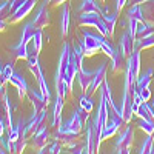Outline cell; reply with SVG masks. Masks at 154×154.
I'll return each instance as SVG.
<instances>
[{"label":"cell","instance_id":"obj_1","mask_svg":"<svg viewBox=\"0 0 154 154\" xmlns=\"http://www.w3.org/2000/svg\"><path fill=\"white\" fill-rule=\"evenodd\" d=\"M35 28L32 22L26 23L22 29V35H20V40L19 43L11 49V54H12V60H17V59H28V45L32 40V37L35 34Z\"/></svg>","mask_w":154,"mask_h":154},{"label":"cell","instance_id":"obj_2","mask_svg":"<svg viewBox=\"0 0 154 154\" xmlns=\"http://www.w3.org/2000/svg\"><path fill=\"white\" fill-rule=\"evenodd\" d=\"M79 23L83 25V26H96L97 31L103 35L108 37V29H106V23L102 17L100 12H83V14L79 16Z\"/></svg>","mask_w":154,"mask_h":154},{"label":"cell","instance_id":"obj_3","mask_svg":"<svg viewBox=\"0 0 154 154\" xmlns=\"http://www.w3.org/2000/svg\"><path fill=\"white\" fill-rule=\"evenodd\" d=\"M105 40V37L102 35V34H93V32H89V31H83V37H82V46H83V53L86 57L89 56H94L97 51L102 48V42Z\"/></svg>","mask_w":154,"mask_h":154},{"label":"cell","instance_id":"obj_4","mask_svg":"<svg viewBox=\"0 0 154 154\" xmlns=\"http://www.w3.org/2000/svg\"><path fill=\"white\" fill-rule=\"evenodd\" d=\"M133 139H134V130H133V126L126 123L123 131H120V134H119V139L116 140V146H114L116 152H119V154L130 152L131 145H133Z\"/></svg>","mask_w":154,"mask_h":154},{"label":"cell","instance_id":"obj_5","mask_svg":"<svg viewBox=\"0 0 154 154\" xmlns=\"http://www.w3.org/2000/svg\"><path fill=\"white\" fill-rule=\"evenodd\" d=\"M26 96H28L29 102L34 106V114H38L40 111H43L48 106V103H49V102L46 100V97L42 94L40 89H38V91H37V89H28Z\"/></svg>","mask_w":154,"mask_h":154},{"label":"cell","instance_id":"obj_6","mask_svg":"<svg viewBox=\"0 0 154 154\" xmlns=\"http://www.w3.org/2000/svg\"><path fill=\"white\" fill-rule=\"evenodd\" d=\"M133 94L130 91L123 89V96H122V103H120V116L125 123H130V120L133 119Z\"/></svg>","mask_w":154,"mask_h":154},{"label":"cell","instance_id":"obj_7","mask_svg":"<svg viewBox=\"0 0 154 154\" xmlns=\"http://www.w3.org/2000/svg\"><path fill=\"white\" fill-rule=\"evenodd\" d=\"M106 65H108L106 62H102L100 66L97 69H94V79H93V83H91V86H89L88 93H86L88 96L94 94L96 89H99L102 86V83H103V80L106 79Z\"/></svg>","mask_w":154,"mask_h":154},{"label":"cell","instance_id":"obj_8","mask_svg":"<svg viewBox=\"0 0 154 154\" xmlns=\"http://www.w3.org/2000/svg\"><path fill=\"white\" fill-rule=\"evenodd\" d=\"M93 79H94V69L93 71H88L83 66V63H80L79 72H77V80H79V85H80L83 93H88L89 86H91V83H93Z\"/></svg>","mask_w":154,"mask_h":154},{"label":"cell","instance_id":"obj_9","mask_svg":"<svg viewBox=\"0 0 154 154\" xmlns=\"http://www.w3.org/2000/svg\"><path fill=\"white\" fill-rule=\"evenodd\" d=\"M35 3H37V0H25V3L14 12V14L11 16V19H9V23L11 25H14V23H17V22H20L22 19H25L29 12L32 11V8L35 6Z\"/></svg>","mask_w":154,"mask_h":154},{"label":"cell","instance_id":"obj_10","mask_svg":"<svg viewBox=\"0 0 154 154\" xmlns=\"http://www.w3.org/2000/svg\"><path fill=\"white\" fill-rule=\"evenodd\" d=\"M48 137H49V131L46 130V126H40L38 130L34 133V136H32V142H31V146L34 148V149H40V148H43L45 145H46V142H48Z\"/></svg>","mask_w":154,"mask_h":154},{"label":"cell","instance_id":"obj_11","mask_svg":"<svg viewBox=\"0 0 154 154\" xmlns=\"http://www.w3.org/2000/svg\"><path fill=\"white\" fill-rule=\"evenodd\" d=\"M32 25L35 29H42V28H46L49 25V12L46 9V3H43L38 9V12L35 14L34 20H32Z\"/></svg>","mask_w":154,"mask_h":154},{"label":"cell","instance_id":"obj_12","mask_svg":"<svg viewBox=\"0 0 154 154\" xmlns=\"http://www.w3.org/2000/svg\"><path fill=\"white\" fill-rule=\"evenodd\" d=\"M63 103H65V99L62 96H56V103L53 108V119H51V126H60L62 125V109H63Z\"/></svg>","mask_w":154,"mask_h":154},{"label":"cell","instance_id":"obj_13","mask_svg":"<svg viewBox=\"0 0 154 154\" xmlns=\"http://www.w3.org/2000/svg\"><path fill=\"white\" fill-rule=\"evenodd\" d=\"M9 83L14 85V86L17 88L19 97H20V99H23L25 96H26V93H28V83H26V80L23 79L22 74H19V72L14 71V74H12L11 79H9Z\"/></svg>","mask_w":154,"mask_h":154},{"label":"cell","instance_id":"obj_14","mask_svg":"<svg viewBox=\"0 0 154 154\" xmlns=\"http://www.w3.org/2000/svg\"><path fill=\"white\" fill-rule=\"evenodd\" d=\"M134 42H136V38H133L130 32H128V31L123 32L120 42H119V48L122 49V53L126 57H130L133 54V51H134Z\"/></svg>","mask_w":154,"mask_h":154},{"label":"cell","instance_id":"obj_15","mask_svg":"<svg viewBox=\"0 0 154 154\" xmlns=\"http://www.w3.org/2000/svg\"><path fill=\"white\" fill-rule=\"evenodd\" d=\"M79 11L80 12H96L97 11L102 16L105 14V9L97 3V0H82L79 5Z\"/></svg>","mask_w":154,"mask_h":154},{"label":"cell","instance_id":"obj_16","mask_svg":"<svg viewBox=\"0 0 154 154\" xmlns=\"http://www.w3.org/2000/svg\"><path fill=\"white\" fill-rule=\"evenodd\" d=\"M126 59H128V57L122 53V49L117 46V48H116V51H114V54H112V57H111V69H112V71L120 69V68L123 66V63H125Z\"/></svg>","mask_w":154,"mask_h":154},{"label":"cell","instance_id":"obj_17","mask_svg":"<svg viewBox=\"0 0 154 154\" xmlns=\"http://www.w3.org/2000/svg\"><path fill=\"white\" fill-rule=\"evenodd\" d=\"M106 23V29H108V37H111L114 34V26H116V22H117V17H119V11H114L112 14H109L108 9H105V14L102 16Z\"/></svg>","mask_w":154,"mask_h":154},{"label":"cell","instance_id":"obj_18","mask_svg":"<svg viewBox=\"0 0 154 154\" xmlns=\"http://www.w3.org/2000/svg\"><path fill=\"white\" fill-rule=\"evenodd\" d=\"M152 80V69H146L143 74H139L137 80H136V89H143V88H148L149 83Z\"/></svg>","mask_w":154,"mask_h":154},{"label":"cell","instance_id":"obj_19","mask_svg":"<svg viewBox=\"0 0 154 154\" xmlns=\"http://www.w3.org/2000/svg\"><path fill=\"white\" fill-rule=\"evenodd\" d=\"M140 119H149V120H154V109L151 106V103L148 102H142L139 105V109H137V114Z\"/></svg>","mask_w":154,"mask_h":154},{"label":"cell","instance_id":"obj_20","mask_svg":"<svg viewBox=\"0 0 154 154\" xmlns=\"http://www.w3.org/2000/svg\"><path fill=\"white\" fill-rule=\"evenodd\" d=\"M151 46H154V32L145 37H137L134 42V49L137 51L143 49V48H151Z\"/></svg>","mask_w":154,"mask_h":154},{"label":"cell","instance_id":"obj_21","mask_svg":"<svg viewBox=\"0 0 154 154\" xmlns=\"http://www.w3.org/2000/svg\"><path fill=\"white\" fill-rule=\"evenodd\" d=\"M69 8L68 6H63L62 11V17H60V34L62 37H65L68 34V28H69Z\"/></svg>","mask_w":154,"mask_h":154},{"label":"cell","instance_id":"obj_22","mask_svg":"<svg viewBox=\"0 0 154 154\" xmlns=\"http://www.w3.org/2000/svg\"><path fill=\"white\" fill-rule=\"evenodd\" d=\"M140 154H154V137L152 134H146L142 146L139 148Z\"/></svg>","mask_w":154,"mask_h":154},{"label":"cell","instance_id":"obj_23","mask_svg":"<svg viewBox=\"0 0 154 154\" xmlns=\"http://www.w3.org/2000/svg\"><path fill=\"white\" fill-rule=\"evenodd\" d=\"M79 106H80L83 111H86L88 114H91V111H93V108H94V103H93V100L89 99V96H88L86 93H82V94L79 96Z\"/></svg>","mask_w":154,"mask_h":154},{"label":"cell","instance_id":"obj_24","mask_svg":"<svg viewBox=\"0 0 154 154\" xmlns=\"http://www.w3.org/2000/svg\"><path fill=\"white\" fill-rule=\"evenodd\" d=\"M126 16L133 17L139 22H145V16H143V11H142V8H140V5H131L126 11Z\"/></svg>","mask_w":154,"mask_h":154},{"label":"cell","instance_id":"obj_25","mask_svg":"<svg viewBox=\"0 0 154 154\" xmlns=\"http://www.w3.org/2000/svg\"><path fill=\"white\" fill-rule=\"evenodd\" d=\"M154 32V26L149 23V22H140V26H137V34H136V38L137 37H145V35H149Z\"/></svg>","mask_w":154,"mask_h":154},{"label":"cell","instance_id":"obj_26","mask_svg":"<svg viewBox=\"0 0 154 154\" xmlns=\"http://www.w3.org/2000/svg\"><path fill=\"white\" fill-rule=\"evenodd\" d=\"M37 152H40V154H43V152H49V154H59V152H62V145L59 143V140H54L51 145H45L43 148H40Z\"/></svg>","mask_w":154,"mask_h":154},{"label":"cell","instance_id":"obj_27","mask_svg":"<svg viewBox=\"0 0 154 154\" xmlns=\"http://www.w3.org/2000/svg\"><path fill=\"white\" fill-rule=\"evenodd\" d=\"M137 126L140 130H143L146 134H154V120L149 119H140L137 122Z\"/></svg>","mask_w":154,"mask_h":154},{"label":"cell","instance_id":"obj_28","mask_svg":"<svg viewBox=\"0 0 154 154\" xmlns=\"http://www.w3.org/2000/svg\"><path fill=\"white\" fill-rule=\"evenodd\" d=\"M42 38H43V35H42V29H37L35 34H34V37H32V40H31L37 53H40V51H42V42H43Z\"/></svg>","mask_w":154,"mask_h":154},{"label":"cell","instance_id":"obj_29","mask_svg":"<svg viewBox=\"0 0 154 154\" xmlns=\"http://www.w3.org/2000/svg\"><path fill=\"white\" fill-rule=\"evenodd\" d=\"M12 74H14V62L11 60V62H8L6 65L3 66V80H5V83L9 82Z\"/></svg>","mask_w":154,"mask_h":154},{"label":"cell","instance_id":"obj_30","mask_svg":"<svg viewBox=\"0 0 154 154\" xmlns=\"http://www.w3.org/2000/svg\"><path fill=\"white\" fill-rule=\"evenodd\" d=\"M137 23H139V20L128 17V32L131 34L133 38H136V34H137Z\"/></svg>","mask_w":154,"mask_h":154},{"label":"cell","instance_id":"obj_31","mask_svg":"<svg viewBox=\"0 0 154 154\" xmlns=\"http://www.w3.org/2000/svg\"><path fill=\"white\" fill-rule=\"evenodd\" d=\"M11 12H9V2L8 0H3L0 3V19H5V17H9Z\"/></svg>","mask_w":154,"mask_h":154},{"label":"cell","instance_id":"obj_32","mask_svg":"<svg viewBox=\"0 0 154 154\" xmlns=\"http://www.w3.org/2000/svg\"><path fill=\"white\" fill-rule=\"evenodd\" d=\"M102 51H103V53L111 59L112 57V54H114V51H116V48H112V45L108 42V40H103V42H102V48H100Z\"/></svg>","mask_w":154,"mask_h":154},{"label":"cell","instance_id":"obj_33","mask_svg":"<svg viewBox=\"0 0 154 154\" xmlns=\"http://www.w3.org/2000/svg\"><path fill=\"white\" fill-rule=\"evenodd\" d=\"M25 3V0H9V12H11V16L14 14V12Z\"/></svg>","mask_w":154,"mask_h":154},{"label":"cell","instance_id":"obj_34","mask_svg":"<svg viewBox=\"0 0 154 154\" xmlns=\"http://www.w3.org/2000/svg\"><path fill=\"white\" fill-rule=\"evenodd\" d=\"M137 91L140 93V96H142L143 102H148L151 99V91H149V86L148 88H143V89H137Z\"/></svg>","mask_w":154,"mask_h":154},{"label":"cell","instance_id":"obj_35","mask_svg":"<svg viewBox=\"0 0 154 154\" xmlns=\"http://www.w3.org/2000/svg\"><path fill=\"white\" fill-rule=\"evenodd\" d=\"M125 3H128V0H117V2H116V11L120 12V9L125 6Z\"/></svg>","mask_w":154,"mask_h":154},{"label":"cell","instance_id":"obj_36","mask_svg":"<svg viewBox=\"0 0 154 154\" xmlns=\"http://www.w3.org/2000/svg\"><path fill=\"white\" fill-rule=\"evenodd\" d=\"M131 5H140V3H146L148 0H130Z\"/></svg>","mask_w":154,"mask_h":154},{"label":"cell","instance_id":"obj_37","mask_svg":"<svg viewBox=\"0 0 154 154\" xmlns=\"http://www.w3.org/2000/svg\"><path fill=\"white\" fill-rule=\"evenodd\" d=\"M5 28H6V22L3 19H0V32L5 31Z\"/></svg>","mask_w":154,"mask_h":154},{"label":"cell","instance_id":"obj_38","mask_svg":"<svg viewBox=\"0 0 154 154\" xmlns=\"http://www.w3.org/2000/svg\"><path fill=\"white\" fill-rule=\"evenodd\" d=\"M0 85H5V80H3V68L0 65Z\"/></svg>","mask_w":154,"mask_h":154},{"label":"cell","instance_id":"obj_39","mask_svg":"<svg viewBox=\"0 0 154 154\" xmlns=\"http://www.w3.org/2000/svg\"><path fill=\"white\" fill-rule=\"evenodd\" d=\"M53 2H54L56 5H60V3H63V2H66V0H53Z\"/></svg>","mask_w":154,"mask_h":154},{"label":"cell","instance_id":"obj_40","mask_svg":"<svg viewBox=\"0 0 154 154\" xmlns=\"http://www.w3.org/2000/svg\"><path fill=\"white\" fill-rule=\"evenodd\" d=\"M0 143H2V142H0ZM3 152H6V149H5L2 145H0V154H3Z\"/></svg>","mask_w":154,"mask_h":154},{"label":"cell","instance_id":"obj_41","mask_svg":"<svg viewBox=\"0 0 154 154\" xmlns=\"http://www.w3.org/2000/svg\"><path fill=\"white\" fill-rule=\"evenodd\" d=\"M151 106H152V109H154V99H152V102H151Z\"/></svg>","mask_w":154,"mask_h":154},{"label":"cell","instance_id":"obj_42","mask_svg":"<svg viewBox=\"0 0 154 154\" xmlns=\"http://www.w3.org/2000/svg\"><path fill=\"white\" fill-rule=\"evenodd\" d=\"M100 2H103V0H100Z\"/></svg>","mask_w":154,"mask_h":154},{"label":"cell","instance_id":"obj_43","mask_svg":"<svg viewBox=\"0 0 154 154\" xmlns=\"http://www.w3.org/2000/svg\"><path fill=\"white\" fill-rule=\"evenodd\" d=\"M8 2H9V0H8Z\"/></svg>","mask_w":154,"mask_h":154}]
</instances>
